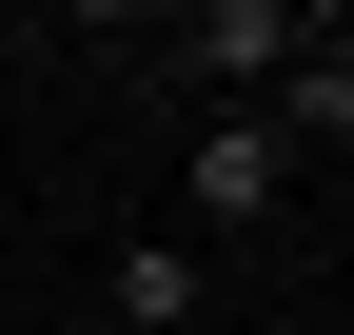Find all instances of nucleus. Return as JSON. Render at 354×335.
Wrapping results in <instances>:
<instances>
[{
  "label": "nucleus",
  "instance_id": "1",
  "mask_svg": "<svg viewBox=\"0 0 354 335\" xmlns=\"http://www.w3.org/2000/svg\"><path fill=\"white\" fill-rule=\"evenodd\" d=\"M276 197H295V158H276L256 99H216L197 138H177V217H197V237H276Z\"/></svg>",
  "mask_w": 354,
  "mask_h": 335
},
{
  "label": "nucleus",
  "instance_id": "2",
  "mask_svg": "<svg viewBox=\"0 0 354 335\" xmlns=\"http://www.w3.org/2000/svg\"><path fill=\"white\" fill-rule=\"evenodd\" d=\"M295 39H315V20H295V0H197V20H177L158 60L197 79V99H276V60H295Z\"/></svg>",
  "mask_w": 354,
  "mask_h": 335
},
{
  "label": "nucleus",
  "instance_id": "3",
  "mask_svg": "<svg viewBox=\"0 0 354 335\" xmlns=\"http://www.w3.org/2000/svg\"><path fill=\"white\" fill-rule=\"evenodd\" d=\"M256 118H276V158H335V138H354V39L315 20V39L276 60V99H256Z\"/></svg>",
  "mask_w": 354,
  "mask_h": 335
},
{
  "label": "nucleus",
  "instance_id": "4",
  "mask_svg": "<svg viewBox=\"0 0 354 335\" xmlns=\"http://www.w3.org/2000/svg\"><path fill=\"white\" fill-rule=\"evenodd\" d=\"M118 316H138V335H197L216 316V257H197V237H138V257H118Z\"/></svg>",
  "mask_w": 354,
  "mask_h": 335
}]
</instances>
